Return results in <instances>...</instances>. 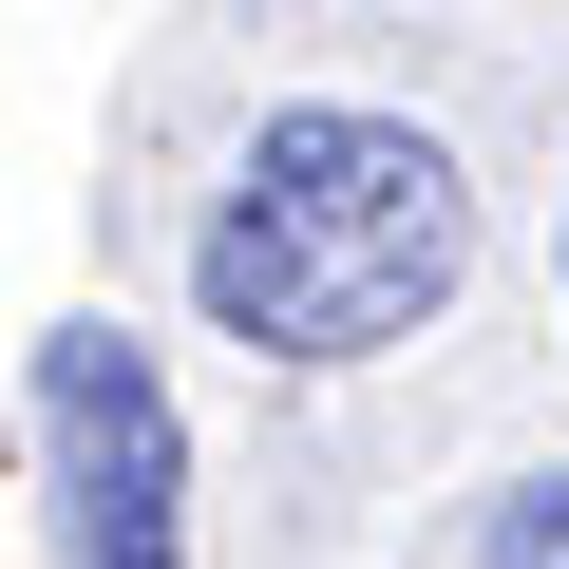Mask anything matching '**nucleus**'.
Wrapping results in <instances>:
<instances>
[{
    "instance_id": "obj_3",
    "label": "nucleus",
    "mask_w": 569,
    "mask_h": 569,
    "mask_svg": "<svg viewBox=\"0 0 569 569\" xmlns=\"http://www.w3.org/2000/svg\"><path fill=\"white\" fill-rule=\"evenodd\" d=\"M493 569H569V475H550V493H512V512H493Z\"/></svg>"
},
{
    "instance_id": "obj_1",
    "label": "nucleus",
    "mask_w": 569,
    "mask_h": 569,
    "mask_svg": "<svg viewBox=\"0 0 569 569\" xmlns=\"http://www.w3.org/2000/svg\"><path fill=\"white\" fill-rule=\"evenodd\" d=\"M475 266V190L437 133L399 114H266L228 228H209V323L247 361H380L456 305Z\"/></svg>"
},
{
    "instance_id": "obj_2",
    "label": "nucleus",
    "mask_w": 569,
    "mask_h": 569,
    "mask_svg": "<svg viewBox=\"0 0 569 569\" xmlns=\"http://www.w3.org/2000/svg\"><path fill=\"white\" fill-rule=\"evenodd\" d=\"M39 437H58V531L77 569H171V399L133 342H58L39 361Z\"/></svg>"
}]
</instances>
